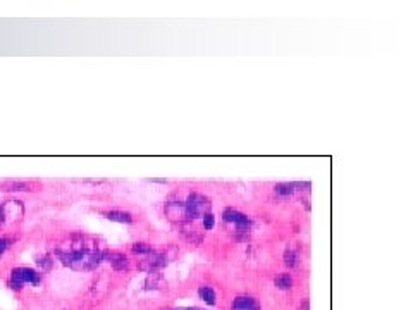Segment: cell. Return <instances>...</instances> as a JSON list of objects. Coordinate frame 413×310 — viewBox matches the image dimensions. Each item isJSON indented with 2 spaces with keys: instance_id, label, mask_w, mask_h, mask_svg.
Returning <instances> with one entry per match:
<instances>
[{
  "instance_id": "obj_1",
  "label": "cell",
  "mask_w": 413,
  "mask_h": 310,
  "mask_svg": "<svg viewBox=\"0 0 413 310\" xmlns=\"http://www.w3.org/2000/svg\"><path fill=\"white\" fill-rule=\"evenodd\" d=\"M103 250L90 236L74 233L55 248V257L60 262L74 271H90L103 260Z\"/></svg>"
},
{
  "instance_id": "obj_2",
  "label": "cell",
  "mask_w": 413,
  "mask_h": 310,
  "mask_svg": "<svg viewBox=\"0 0 413 310\" xmlns=\"http://www.w3.org/2000/svg\"><path fill=\"white\" fill-rule=\"evenodd\" d=\"M41 276L38 271L30 269V267H16L11 271V279H9V286L12 290L19 291L22 284H40Z\"/></svg>"
},
{
  "instance_id": "obj_3",
  "label": "cell",
  "mask_w": 413,
  "mask_h": 310,
  "mask_svg": "<svg viewBox=\"0 0 413 310\" xmlns=\"http://www.w3.org/2000/svg\"><path fill=\"white\" fill-rule=\"evenodd\" d=\"M185 209H186L188 220L196 219L200 217V215H205L210 212V200L200 193H191L188 195V198L185 202Z\"/></svg>"
},
{
  "instance_id": "obj_4",
  "label": "cell",
  "mask_w": 413,
  "mask_h": 310,
  "mask_svg": "<svg viewBox=\"0 0 413 310\" xmlns=\"http://www.w3.org/2000/svg\"><path fill=\"white\" fill-rule=\"evenodd\" d=\"M25 205L19 200H7L0 204V224H12L22 219Z\"/></svg>"
},
{
  "instance_id": "obj_5",
  "label": "cell",
  "mask_w": 413,
  "mask_h": 310,
  "mask_svg": "<svg viewBox=\"0 0 413 310\" xmlns=\"http://www.w3.org/2000/svg\"><path fill=\"white\" fill-rule=\"evenodd\" d=\"M41 185L36 181H25V180H6L0 181V191L6 193H17V191H38Z\"/></svg>"
},
{
  "instance_id": "obj_6",
  "label": "cell",
  "mask_w": 413,
  "mask_h": 310,
  "mask_svg": "<svg viewBox=\"0 0 413 310\" xmlns=\"http://www.w3.org/2000/svg\"><path fill=\"white\" fill-rule=\"evenodd\" d=\"M222 217L226 223L234 224V228H236L239 233H246V231H250V228H251V220L248 219V215L238 212V210H234V209H226L222 214Z\"/></svg>"
},
{
  "instance_id": "obj_7",
  "label": "cell",
  "mask_w": 413,
  "mask_h": 310,
  "mask_svg": "<svg viewBox=\"0 0 413 310\" xmlns=\"http://www.w3.org/2000/svg\"><path fill=\"white\" fill-rule=\"evenodd\" d=\"M164 265H167V257L164 253H148L145 255V258L140 262V269L147 271V272H157L158 269H162Z\"/></svg>"
},
{
  "instance_id": "obj_8",
  "label": "cell",
  "mask_w": 413,
  "mask_h": 310,
  "mask_svg": "<svg viewBox=\"0 0 413 310\" xmlns=\"http://www.w3.org/2000/svg\"><path fill=\"white\" fill-rule=\"evenodd\" d=\"M102 258L109 260L110 265L114 267L116 271H126V269H129L128 257H126L124 253H121V252H107V250H103Z\"/></svg>"
},
{
  "instance_id": "obj_9",
  "label": "cell",
  "mask_w": 413,
  "mask_h": 310,
  "mask_svg": "<svg viewBox=\"0 0 413 310\" xmlns=\"http://www.w3.org/2000/svg\"><path fill=\"white\" fill-rule=\"evenodd\" d=\"M166 215L171 220H179V223L188 220L186 209L182 202H169V204H166Z\"/></svg>"
},
{
  "instance_id": "obj_10",
  "label": "cell",
  "mask_w": 413,
  "mask_h": 310,
  "mask_svg": "<svg viewBox=\"0 0 413 310\" xmlns=\"http://www.w3.org/2000/svg\"><path fill=\"white\" fill-rule=\"evenodd\" d=\"M233 310H258V303L251 297H238L233 302Z\"/></svg>"
},
{
  "instance_id": "obj_11",
  "label": "cell",
  "mask_w": 413,
  "mask_h": 310,
  "mask_svg": "<svg viewBox=\"0 0 413 310\" xmlns=\"http://www.w3.org/2000/svg\"><path fill=\"white\" fill-rule=\"evenodd\" d=\"M166 286V281H164V276L160 272H150L147 281H145V288L147 290H162Z\"/></svg>"
},
{
  "instance_id": "obj_12",
  "label": "cell",
  "mask_w": 413,
  "mask_h": 310,
  "mask_svg": "<svg viewBox=\"0 0 413 310\" xmlns=\"http://www.w3.org/2000/svg\"><path fill=\"white\" fill-rule=\"evenodd\" d=\"M109 220H116V223H123V224H131L133 223V215L128 212H123V210H109V212H103Z\"/></svg>"
},
{
  "instance_id": "obj_13",
  "label": "cell",
  "mask_w": 413,
  "mask_h": 310,
  "mask_svg": "<svg viewBox=\"0 0 413 310\" xmlns=\"http://www.w3.org/2000/svg\"><path fill=\"white\" fill-rule=\"evenodd\" d=\"M294 186L293 183H279V185L274 186V193L278 196H291L294 193Z\"/></svg>"
},
{
  "instance_id": "obj_14",
  "label": "cell",
  "mask_w": 413,
  "mask_h": 310,
  "mask_svg": "<svg viewBox=\"0 0 413 310\" xmlns=\"http://www.w3.org/2000/svg\"><path fill=\"white\" fill-rule=\"evenodd\" d=\"M198 295L203 302H206L209 305H215V291L210 286H201L198 290Z\"/></svg>"
},
{
  "instance_id": "obj_15",
  "label": "cell",
  "mask_w": 413,
  "mask_h": 310,
  "mask_svg": "<svg viewBox=\"0 0 413 310\" xmlns=\"http://www.w3.org/2000/svg\"><path fill=\"white\" fill-rule=\"evenodd\" d=\"M274 284L278 286L279 290H291V286H293V278H291L289 274H279V276H276Z\"/></svg>"
},
{
  "instance_id": "obj_16",
  "label": "cell",
  "mask_w": 413,
  "mask_h": 310,
  "mask_svg": "<svg viewBox=\"0 0 413 310\" xmlns=\"http://www.w3.org/2000/svg\"><path fill=\"white\" fill-rule=\"evenodd\" d=\"M296 262H298V252L294 250L293 247L286 248V252H284V264L288 265V267H294V265H296Z\"/></svg>"
},
{
  "instance_id": "obj_17",
  "label": "cell",
  "mask_w": 413,
  "mask_h": 310,
  "mask_svg": "<svg viewBox=\"0 0 413 310\" xmlns=\"http://www.w3.org/2000/svg\"><path fill=\"white\" fill-rule=\"evenodd\" d=\"M36 264H38L41 271L47 272V271L52 269V265H54V258H52L50 255H40L38 258H36Z\"/></svg>"
},
{
  "instance_id": "obj_18",
  "label": "cell",
  "mask_w": 413,
  "mask_h": 310,
  "mask_svg": "<svg viewBox=\"0 0 413 310\" xmlns=\"http://www.w3.org/2000/svg\"><path fill=\"white\" fill-rule=\"evenodd\" d=\"M133 252L138 253V255H148V253H152V245H148V243H134L133 245Z\"/></svg>"
},
{
  "instance_id": "obj_19",
  "label": "cell",
  "mask_w": 413,
  "mask_h": 310,
  "mask_svg": "<svg viewBox=\"0 0 413 310\" xmlns=\"http://www.w3.org/2000/svg\"><path fill=\"white\" fill-rule=\"evenodd\" d=\"M214 224H215V217L212 214H205L203 215V226H205V229H212L214 228Z\"/></svg>"
},
{
  "instance_id": "obj_20",
  "label": "cell",
  "mask_w": 413,
  "mask_h": 310,
  "mask_svg": "<svg viewBox=\"0 0 413 310\" xmlns=\"http://www.w3.org/2000/svg\"><path fill=\"white\" fill-rule=\"evenodd\" d=\"M9 238H0V257L4 255V253H6V250L9 248Z\"/></svg>"
},
{
  "instance_id": "obj_21",
  "label": "cell",
  "mask_w": 413,
  "mask_h": 310,
  "mask_svg": "<svg viewBox=\"0 0 413 310\" xmlns=\"http://www.w3.org/2000/svg\"><path fill=\"white\" fill-rule=\"evenodd\" d=\"M177 310H200V308H177Z\"/></svg>"
}]
</instances>
